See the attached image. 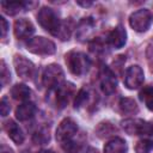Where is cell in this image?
Listing matches in <instances>:
<instances>
[{"label":"cell","mask_w":153,"mask_h":153,"mask_svg":"<svg viewBox=\"0 0 153 153\" xmlns=\"http://www.w3.org/2000/svg\"><path fill=\"white\" fill-rule=\"evenodd\" d=\"M78 133V126L72 118H65L60 122L56 129V140L66 151H74L76 148L74 136Z\"/></svg>","instance_id":"1"},{"label":"cell","mask_w":153,"mask_h":153,"mask_svg":"<svg viewBox=\"0 0 153 153\" xmlns=\"http://www.w3.org/2000/svg\"><path fill=\"white\" fill-rule=\"evenodd\" d=\"M66 65L69 72L74 75H84L91 67L90 57L81 51H69L66 54Z\"/></svg>","instance_id":"2"},{"label":"cell","mask_w":153,"mask_h":153,"mask_svg":"<svg viewBox=\"0 0 153 153\" xmlns=\"http://www.w3.org/2000/svg\"><path fill=\"white\" fill-rule=\"evenodd\" d=\"M37 20L44 30H47L49 33H51L54 36H57L62 22L60 19L59 14L53 8L42 7L37 13Z\"/></svg>","instance_id":"3"},{"label":"cell","mask_w":153,"mask_h":153,"mask_svg":"<svg viewBox=\"0 0 153 153\" xmlns=\"http://www.w3.org/2000/svg\"><path fill=\"white\" fill-rule=\"evenodd\" d=\"M122 128L129 135H141V136H153V123L140 120V118H127L121 122Z\"/></svg>","instance_id":"4"},{"label":"cell","mask_w":153,"mask_h":153,"mask_svg":"<svg viewBox=\"0 0 153 153\" xmlns=\"http://www.w3.org/2000/svg\"><path fill=\"white\" fill-rule=\"evenodd\" d=\"M26 48L30 53L36 55H53L56 50L55 43L42 36L30 38L26 43Z\"/></svg>","instance_id":"5"},{"label":"cell","mask_w":153,"mask_h":153,"mask_svg":"<svg viewBox=\"0 0 153 153\" xmlns=\"http://www.w3.org/2000/svg\"><path fill=\"white\" fill-rule=\"evenodd\" d=\"M63 78H65V73L62 68L56 63H51L44 68L42 74V82L45 87L53 90L62 84Z\"/></svg>","instance_id":"6"},{"label":"cell","mask_w":153,"mask_h":153,"mask_svg":"<svg viewBox=\"0 0 153 153\" xmlns=\"http://www.w3.org/2000/svg\"><path fill=\"white\" fill-rule=\"evenodd\" d=\"M152 22V13L147 8H140L133 12L129 17V25L137 32H145L149 27Z\"/></svg>","instance_id":"7"},{"label":"cell","mask_w":153,"mask_h":153,"mask_svg":"<svg viewBox=\"0 0 153 153\" xmlns=\"http://www.w3.org/2000/svg\"><path fill=\"white\" fill-rule=\"evenodd\" d=\"M13 63H14L16 72L20 78L30 80L35 76L36 68H35V65L30 60L25 59L22 55H16L13 59Z\"/></svg>","instance_id":"8"},{"label":"cell","mask_w":153,"mask_h":153,"mask_svg":"<svg viewBox=\"0 0 153 153\" xmlns=\"http://www.w3.org/2000/svg\"><path fill=\"white\" fill-rule=\"evenodd\" d=\"M143 71L140 66L134 65L127 68L124 74V84L129 90H135L140 87L143 82Z\"/></svg>","instance_id":"9"},{"label":"cell","mask_w":153,"mask_h":153,"mask_svg":"<svg viewBox=\"0 0 153 153\" xmlns=\"http://www.w3.org/2000/svg\"><path fill=\"white\" fill-rule=\"evenodd\" d=\"M53 93H54V104L57 108H63L67 105L69 97L72 96L73 91H74V86L71 82H62L61 85H59L57 87L53 88Z\"/></svg>","instance_id":"10"},{"label":"cell","mask_w":153,"mask_h":153,"mask_svg":"<svg viewBox=\"0 0 153 153\" xmlns=\"http://www.w3.org/2000/svg\"><path fill=\"white\" fill-rule=\"evenodd\" d=\"M99 80H100V87L104 93L111 94L116 90V86H117L116 76L109 67L106 66L102 67L100 73H99Z\"/></svg>","instance_id":"11"},{"label":"cell","mask_w":153,"mask_h":153,"mask_svg":"<svg viewBox=\"0 0 153 153\" xmlns=\"http://www.w3.org/2000/svg\"><path fill=\"white\" fill-rule=\"evenodd\" d=\"M94 32V20L92 18H82L76 26V38L81 42L87 41Z\"/></svg>","instance_id":"12"},{"label":"cell","mask_w":153,"mask_h":153,"mask_svg":"<svg viewBox=\"0 0 153 153\" xmlns=\"http://www.w3.org/2000/svg\"><path fill=\"white\" fill-rule=\"evenodd\" d=\"M13 30H14V36L18 39H26V38H30V36L33 33L35 27L30 20L25 18H20L16 20Z\"/></svg>","instance_id":"13"},{"label":"cell","mask_w":153,"mask_h":153,"mask_svg":"<svg viewBox=\"0 0 153 153\" xmlns=\"http://www.w3.org/2000/svg\"><path fill=\"white\" fill-rule=\"evenodd\" d=\"M108 41L114 48H122L127 42V32L124 27L122 25H117L115 29H112V31L108 36Z\"/></svg>","instance_id":"14"},{"label":"cell","mask_w":153,"mask_h":153,"mask_svg":"<svg viewBox=\"0 0 153 153\" xmlns=\"http://www.w3.org/2000/svg\"><path fill=\"white\" fill-rule=\"evenodd\" d=\"M5 130L7 133V135L10 136V139L17 143V145H20L24 142V134H23V130L20 129V127L14 122V121H7L5 123Z\"/></svg>","instance_id":"15"},{"label":"cell","mask_w":153,"mask_h":153,"mask_svg":"<svg viewBox=\"0 0 153 153\" xmlns=\"http://www.w3.org/2000/svg\"><path fill=\"white\" fill-rule=\"evenodd\" d=\"M35 112H36L35 104L31 103V102H24L23 104H20L16 109V117L19 121L24 122V121H27V120L32 118L33 115H35Z\"/></svg>","instance_id":"16"},{"label":"cell","mask_w":153,"mask_h":153,"mask_svg":"<svg viewBox=\"0 0 153 153\" xmlns=\"http://www.w3.org/2000/svg\"><path fill=\"white\" fill-rule=\"evenodd\" d=\"M127 149V142L121 137H114L104 146V153H126Z\"/></svg>","instance_id":"17"},{"label":"cell","mask_w":153,"mask_h":153,"mask_svg":"<svg viewBox=\"0 0 153 153\" xmlns=\"http://www.w3.org/2000/svg\"><path fill=\"white\" fill-rule=\"evenodd\" d=\"M11 96L16 100L27 102V99L31 96V90L24 84H17L11 88Z\"/></svg>","instance_id":"18"},{"label":"cell","mask_w":153,"mask_h":153,"mask_svg":"<svg viewBox=\"0 0 153 153\" xmlns=\"http://www.w3.org/2000/svg\"><path fill=\"white\" fill-rule=\"evenodd\" d=\"M27 6V2L24 1H2L1 2V7L4 10L5 13L10 14V16H14L17 13H19L20 11L25 10V7Z\"/></svg>","instance_id":"19"},{"label":"cell","mask_w":153,"mask_h":153,"mask_svg":"<svg viewBox=\"0 0 153 153\" xmlns=\"http://www.w3.org/2000/svg\"><path fill=\"white\" fill-rule=\"evenodd\" d=\"M139 96H140V99L145 103V105L151 111H153V86L152 85L145 86L140 91V94Z\"/></svg>","instance_id":"20"},{"label":"cell","mask_w":153,"mask_h":153,"mask_svg":"<svg viewBox=\"0 0 153 153\" xmlns=\"http://www.w3.org/2000/svg\"><path fill=\"white\" fill-rule=\"evenodd\" d=\"M120 109L124 114H135L137 112V105L131 98H122L120 100Z\"/></svg>","instance_id":"21"},{"label":"cell","mask_w":153,"mask_h":153,"mask_svg":"<svg viewBox=\"0 0 153 153\" xmlns=\"http://www.w3.org/2000/svg\"><path fill=\"white\" fill-rule=\"evenodd\" d=\"M72 24H73V22H72L71 19L62 22L61 27H60V31H59V33H57V36H56V37H59V38H60V39H62V41L68 39V38H69V36H71L72 29H73Z\"/></svg>","instance_id":"22"},{"label":"cell","mask_w":153,"mask_h":153,"mask_svg":"<svg viewBox=\"0 0 153 153\" xmlns=\"http://www.w3.org/2000/svg\"><path fill=\"white\" fill-rule=\"evenodd\" d=\"M152 149H153V141L149 139L139 140L135 145V152L136 153H149Z\"/></svg>","instance_id":"23"},{"label":"cell","mask_w":153,"mask_h":153,"mask_svg":"<svg viewBox=\"0 0 153 153\" xmlns=\"http://www.w3.org/2000/svg\"><path fill=\"white\" fill-rule=\"evenodd\" d=\"M88 99H90L88 91H87V90H84V88L80 90L79 93H78V96H76V98H75V102H74L75 109H79V108L86 105V103L88 102Z\"/></svg>","instance_id":"24"},{"label":"cell","mask_w":153,"mask_h":153,"mask_svg":"<svg viewBox=\"0 0 153 153\" xmlns=\"http://www.w3.org/2000/svg\"><path fill=\"white\" fill-rule=\"evenodd\" d=\"M10 102L7 99V97H2L1 98V102H0V110H1V116H7V114L10 112Z\"/></svg>","instance_id":"25"},{"label":"cell","mask_w":153,"mask_h":153,"mask_svg":"<svg viewBox=\"0 0 153 153\" xmlns=\"http://www.w3.org/2000/svg\"><path fill=\"white\" fill-rule=\"evenodd\" d=\"M10 72L7 71L6 68V65H5V61H1V85L5 86L6 82L10 80Z\"/></svg>","instance_id":"26"},{"label":"cell","mask_w":153,"mask_h":153,"mask_svg":"<svg viewBox=\"0 0 153 153\" xmlns=\"http://www.w3.org/2000/svg\"><path fill=\"white\" fill-rule=\"evenodd\" d=\"M35 140L37 141V142H45L47 140H49V131H47V130H44V129H42V130H39L38 133H36L35 134Z\"/></svg>","instance_id":"27"},{"label":"cell","mask_w":153,"mask_h":153,"mask_svg":"<svg viewBox=\"0 0 153 153\" xmlns=\"http://www.w3.org/2000/svg\"><path fill=\"white\" fill-rule=\"evenodd\" d=\"M0 23H1V37L5 38L6 33H7V29H8V24L6 22V19L4 17H0Z\"/></svg>","instance_id":"28"},{"label":"cell","mask_w":153,"mask_h":153,"mask_svg":"<svg viewBox=\"0 0 153 153\" xmlns=\"http://www.w3.org/2000/svg\"><path fill=\"white\" fill-rule=\"evenodd\" d=\"M76 4H78V5H80V6L87 7V6L92 5V1H80V0H78V1H76Z\"/></svg>","instance_id":"29"},{"label":"cell","mask_w":153,"mask_h":153,"mask_svg":"<svg viewBox=\"0 0 153 153\" xmlns=\"http://www.w3.org/2000/svg\"><path fill=\"white\" fill-rule=\"evenodd\" d=\"M1 153H13V152H12V149H11L10 147L2 145V146H1Z\"/></svg>","instance_id":"30"},{"label":"cell","mask_w":153,"mask_h":153,"mask_svg":"<svg viewBox=\"0 0 153 153\" xmlns=\"http://www.w3.org/2000/svg\"><path fill=\"white\" fill-rule=\"evenodd\" d=\"M86 153H99L96 148H93V147H88V149L86 151Z\"/></svg>","instance_id":"31"},{"label":"cell","mask_w":153,"mask_h":153,"mask_svg":"<svg viewBox=\"0 0 153 153\" xmlns=\"http://www.w3.org/2000/svg\"><path fill=\"white\" fill-rule=\"evenodd\" d=\"M39 153H54L51 149H43V151H41Z\"/></svg>","instance_id":"32"},{"label":"cell","mask_w":153,"mask_h":153,"mask_svg":"<svg viewBox=\"0 0 153 153\" xmlns=\"http://www.w3.org/2000/svg\"><path fill=\"white\" fill-rule=\"evenodd\" d=\"M24 153H27V152H24Z\"/></svg>","instance_id":"33"}]
</instances>
